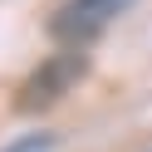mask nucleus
Masks as SVG:
<instances>
[{"mask_svg":"<svg viewBox=\"0 0 152 152\" xmlns=\"http://www.w3.org/2000/svg\"><path fill=\"white\" fill-rule=\"evenodd\" d=\"M88 74V54L79 44H59V54L39 64V69L25 79L20 88V113H39V108H54L64 93H74V83Z\"/></svg>","mask_w":152,"mask_h":152,"instance_id":"obj_1","label":"nucleus"},{"mask_svg":"<svg viewBox=\"0 0 152 152\" xmlns=\"http://www.w3.org/2000/svg\"><path fill=\"white\" fill-rule=\"evenodd\" d=\"M132 5H137V0H64L59 10H54V20H49V39L88 49V44L98 39L103 30H113Z\"/></svg>","mask_w":152,"mask_h":152,"instance_id":"obj_2","label":"nucleus"},{"mask_svg":"<svg viewBox=\"0 0 152 152\" xmlns=\"http://www.w3.org/2000/svg\"><path fill=\"white\" fill-rule=\"evenodd\" d=\"M54 147V137H39V132H34V137H25V142H15L10 152H49Z\"/></svg>","mask_w":152,"mask_h":152,"instance_id":"obj_3","label":"nucleus"}]
</instances>
